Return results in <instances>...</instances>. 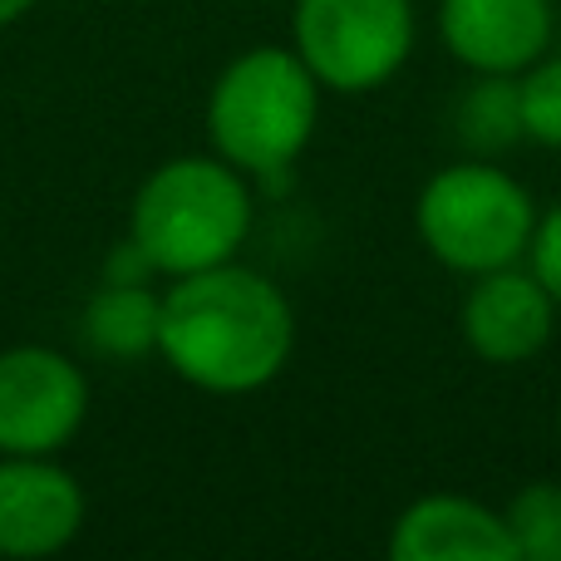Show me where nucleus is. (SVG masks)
Masks as SVG:
<instances>
[{
	"mask_svg": "<svg viewBox=\"0 0 561 561\" xmlns=\"http://www.w3.org/2000/svg\"><path fill=\"white\" fill-rule=\"evenodd\" d=\"M296 316L276 280L252 266H207L178 276L163 296L158 350L187 385L207 394H252L286 369Z\"/></svg>",
	"mask_w": 561,
	"mask_h": 561,
	"instance_id": "1",
	"label": "nucleus"
},
{
	"mask_svg": "<svg viewBox=\"0 0 561 561\" xmlns=\"http://www.w3.org/2000/svg\"><path fill=\"white\" fill-rule=\"evenodd\" d=\"M414 222L434 262L483 276L517 266V256L533 247L537 207L533 193L503 168L454 163L424 183Z\"/></svg>",
	"mask_w": 561,
	"mask_h": 561,
	"instance_id": "4",
	"label": "nucleus"
},
{
	"mask_svg": "<svg viewBox=\"0 0 561 561\" xmlns=\"http://www.w3.org/2000/svg\"><path fill=\"white\" fill-rule=\"evenodd\" d=\"M444 45L478 75H523L552 45V0H444Z\"/></svg>",
	"mask_w": 561,
	"mask_h": 561,
	"instance_id": "9",
	"label": "nucleus"
},
{
	"mask_svg": "<svg viewBox=\"0 0 561 561\" xmlns=\"http://www.w3.org/2000/svg\"><path fill=\"white\" fill-rule=\"evenodd\" d=\"M25 10H35V0H0V25H15Z\"/></svg>",
	"mask_w": 561,
	"mask_h": 561,
	"instance_id": "16",
	"label": "nucleus"
},
{
	"mask_svg": "<svg viewBox=\"0 0 561 561\" xmlns=\"http://www.w3.org/2000/svg\"><path fill=\"white\" fill-rule=\"evenodd\" d=\"M89 379L45 345L0 350V454H59L84 428Z\"/></svg>",
	"mask_w": 561,
	"mask_h": 561,
	"instance_id": "6",
	"label": "nucleus"
},
{
	"mask_svg": "<svg viewBox=\"0 0 561 561\" xmlns=\"http://www.w3.org/2000/svg\"><path fill=\"white\" fill-rule=\"evenodd\" d=\"M158 320L163 296L148 290V280H108L84 306V340L108 359H144L158 350Z\"/></svg>",
	"mask_w": 561,
	"mask_h": 561,
	"instance_id": "11",
	"label": "nucleus"
},
{
	"mask_svg": "<svg viewBox=\"0 0 561 561\" xmlns=\"http://www.w3.org/2000/svg\"><path fill=\"white\" fill-rule=\"evenodd\" d=\"M320 118V79L296 49L256 45L222 69L207 99L217 153L242 173H280L306 153Z\"/></svg>",
	"mask_w": 561,
	"mask_h": 561,
	"instance_id": "3",
	"label": "nucleus"
},
{
	"mask_svg": "<svg viewBox=\"0 0 561 561\" xmlns=\"http://www.w3.org/2000/svg\"><path fill=\"white\" fill-rule=\"evenodd\" d=\"M394 561H517L507 517L473 497L434 493L409 503L389 533Z\"/></svg>",
	"mask_w": 561,
	"mask_h": 561,
	"instance_id": "10",
	"label": "nucleus"
},
{
	"mask_svg": "<svg viewBox=\"0 0 561 561\" xmlns=\"http://www.w3.org/2000/svg\"><path fill=\"white\" fill-rule=\"evenodd\" d=\"M517 118H523V138L542 148H561V59H537L523 69L517 84Z\"/></svg>",
	"mask_w": 561,
	"mask_h": 561,
	"instance_id": "14",
	"label": "nucleus"
},
{
	"mask_svg": "<svg viewBox=\"0 0 561 561\" xmlns=\"http://www.w3.org/2000/svg\"><path fill=\"white\" fill-rule=\"evenodd\" d=\"M414 49L409 0H296V55L320 89H379Z\"/></svg>",
	"mask_w": 561,
	"mask_h": 561,
	"instance_id": "5",
	"label": "nucleus"
},
{
	"mask_svg": "<svg viewBox=\"0 0 561 561\" xmlns=\"http://www.w3.org/2000/svg\"><path fill=\"white\" fill-rule=\"evenodd\" d=\"M252 232V193L227 158H173L153 168L134 197L128 242L153 272L187 276L237 256Z\"/></svg>",
	"mask_w": 561,
	"mask_h": 561,
	"instance_id": "2",
	"label": "nucleus"
},
{
	"mask_svg": "<svg viewBox=\"0 0 561 561\" xmlns=\"http://www.w3.org/2000/svg\"><path fill=\"white\" fill-rule=\"evenodd\" d=\"M533 272L552 290V300L561 306V203L552 207L547 217H537V232H533Z\"/></svg>",
	"mask_w": 561,
	"mask_h": 561,
	"instance_id": "15",
	"label": "nucleus"
},
{
	"mask_svg": "<svg viewBox=\"0 0 561 561\" xmlns=\"http://www.w3.org/2000/svg\"><path fill=\"white\" fill-rule=\"evenodd\" d=\"M463 138L478 148H497L523 138V118H517V84H507V75H488V84H478L463 99Z\"/></svg>",
	"mask_w": 561,
	"mask_h": 561,
	"instance_id": "13",
	"label": "nucleus"
},
{
	"mask_svg": "<svg viewBox=\"0 0 561 561\" xmlns=\"http://www.w3.org/2000/svg\"><path fill=\"white\" fill-rule=\"evenodd\" d=\"M84 527V488L55 454H5L0 463V557H55Z\"/></svg>",
	"mask_w": 561,
	"mask_h": 561,
	"instance_id": "7",
	"label": "nucleus"
},
{
	"mask_svg": "<svg viewBox=\"0 0 561 561\" xmlns=\"http://www.w3.org/2000/svg\"><path fill=\"white\" fill-rule=\"evenodd\" d=\"M507 533L523 561H561V488L527 483L507 503Z\"/></svg>",
	"mask_w": 561,
	"mask_h": 561,
	"instance_id": "12",
	"label": "nucleus"
},
{
	"mask_svg": "<svg viewBox=\"0 0 561 561\" xmlns=\"http://www.w3.org/2000/svg\"><path fill=\"white\" fill-rule=\"evenodd\" d=\"M557 300L552 290L537 280V272H517V266H497L473 280L458 310V330H463L468 350L488 365H527L547 350L557 330Z\"/></svg>",
	"mask_w": 561,
	"mask_h": 561,
	"instance_id": "8",
	"label": "nucleus"
}]
</instances>
